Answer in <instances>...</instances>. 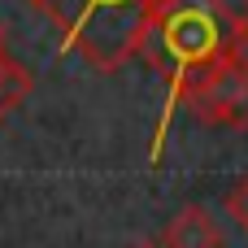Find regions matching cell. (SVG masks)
I'll return each mask as SVG.
<instances>
[{
    "label": "cell",
    "mask_w": 248,
    "mask_h": 248,
    "mask_svg": "<svg viewBox=\"0 0 248 248\" xmlns=\"http://www.w3.org/2000/svg\"><path fill=\"white\" fill-rule=\"evenodd\" d=\"M248 31H240L209 0H157L140 57L170 83V109L192 96V87L231 52H244Z\"/></svg>",
    "instance_id": "1"
},
{
    "label": "cell",
    "mask_w": 248,
    "mask_h": 248,
    "mask_svg": "<svg viewBox=\"0 0 248 248\" xmlns=\"http://www.w3.org/2000/svg\"><path fill=\"white\" fill-rule=\"evenodd\" d=\"M39 9L92 70L113 74L140 57L157 0H44Z\"/></svg>",
    "instance_id": "2"
},
{
    "label": "cell",
    "mask_w": 248,
    "mask_h": 248,
    "mask_svg": "<svg viewBox=\"0 0 248 248\" xmlns=\"http://www.w3.org/2000/svg\"><path fill=\"white\" fill-rule=\"evenodd\" d=\"M205 126H227V131H248V57L231 52L222 57L183 100Z\"/></svg>",
    "instance_id": "3"
},
{
    "label": "cell",
    "mask_w": 248,
    "mask_h": 248,
    "mask_svg": "<svg viewBox=\"0 0 248 248\" xmlns=\"http://www.w3.org/2000/svg\"><path fill=\"white\" fill-rule=\"evenodd\" d=\"M161 244L166 248H222V231H218V222L209 218V209L183 205V209L166 222Z\"/></svg>",
    "instance_id": "4"
},
{
    "label": "cell",
    "mask_w": 248,
    "mask_h": 248,
    "mask_svg": "<svg viewBox=\"0 0 248 248\" xmlns=\"http://www.w3.org/2000/svg\"><path fill=\"white\" fill-rule=\"evenodd\" d=\"M31 92H35L31 70H26L22 61H13L9 52H0V122H4L9 113H17Z\"/></svg>",
    "instance_id": "5"
},
{
    "label": "cell",
    "mask_w": 248,
    "mask_h": 248,
    "mask_svg": "<svg viewBox=\"0 0 248 248\" xmlns=\"http://www.w3.org/2000/svg\"><path fill=\"white\" fill-rule=\"evenodd\" d=\"M227 214H231V222H235L240 231H248V174L227 192Z\"/></svg>",
    "instance_id": "6"
},
{
    "label": "cell",
    "mask_w": 248,
    "mask_h": 248,
    "mask_svg": "<svg viewBox=\"0 0 248 248\" xmlns=\"http://www.w3.org/2000/svg\"><path fill=\"white\" fill-rule=\"evenodd\" d=\"M209 4H214V9H222L240 31H248V0H209Z\"/></svg>",
    "instance_id": "7"
},
{
    "label": "cell",
    "mask_w": 248,
    "mask_h": 248,
    "mask_svg": "<svg viewBox=\"0 0 248 248\" xmlns=\"http://www.w3.org/2000/svg\"><path fill=\"white\" fill-rule=\"evenodd\" d=\"M131 248H166V244H153V240H140V244H131Z\"/></svg>",
    "instance_id": "8"
},
{
    "label": "cell",
    "mask_w": 248,
    "mask_h": 248,
    "mask_svg": "<svg viewBox=\"0 0 248 248\" xmlns=\"http://www.w3.org/2000/svg\"><path fill=\"white\" fill-rule=\"evenodd\" d=\"M26 4H35V9H39V4H44V0H26Z\"/></svg>",
    "instance_id": "9"
},
{
    "label": "cell",
    "mask_w": 248,
    "mask_h": 248,
    "mask_svg": "<svg viewBox=\"0 0 248 248\" xmlns=\"http://www.w3.org/2000/svg\"><path fill=\"white\" fill-rule=\"evenodd\" d=\"M0 52H4V31H0Z\"/></svg>",
    "instance_id": "10"
}]
</instances>
